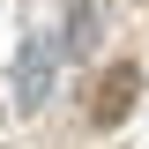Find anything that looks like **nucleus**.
<instances>
[{"label": "nucleus", "instance_id": "f257e3e1", "mask_svg": "<svg viewBox=\"0 0 149 149\" xmlns=\"http://www.w3.org/2000/svg\"><path fill=\"white\" fill-rule=\"evenodd\" d=\"M134 90H142V74H134L127 60L104 67V82H97V97H90V119H97V127H119V119L134 112Z\"/></svg>", "mask_w": 149, "mask_h": 149}, {"label": "nucleus", "instance_id": "f03ea898", "mask_svg": "<svg viewBox=\"0 0 149 149\" xmlns=\"http://www.w3.org/2000/svg\"><path fill=\"white\" fill-rule=\"evenodd\" d=\"M45 82H52V45L30 37V45H22V67H15V112H37V104H45Z\"/></svg>", "mask_w": 149, "mask_h": 149}]
</instances>
